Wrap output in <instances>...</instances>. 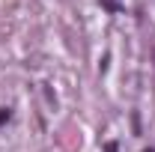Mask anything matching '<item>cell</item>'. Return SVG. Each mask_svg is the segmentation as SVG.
I'll use <instances>...</instances> for the list:
<instances>
[{
	"mask_svg": "<svg viewBox=\"0 0 155 152\" xmlns=\"http://www.w3.org/2000/svg\"><path fill=\"white\" fill-rule=\"evenodd\" d=\"M98 3H101V6L107 9V12H122V9H125V6H122L119 0H98Z\"/></svg>",
	"mask_w": 155,
	"mask_h": 152,
	"instance_id": "cell-1",
	"label": "cell"
},
{
	"mask_svg": "<svg viewBox=\"0 0 155 152\" xmlns=\"http://www.w3.org/2000/svg\"><path fill=\"white\" fill-rule=\"evenodd\" d=\"M9 116H12L9 107H0V125H6V122H9Z\"/></svg>",
	"mask_w": 155,
	"mask_h": 152,
	"instance_id": "cell-2",
	"label": "cell"
},
{
	"mask_svg": "<svg viewBox=\"0 0 155 152\" xmlns=\"http://www.w3.org/2000/svg\"><path fill=\"white\" fill-rule=\"evenodd\" d=\"M104 152H119V146H116L114 140H107V143H104Z\"/></svg>",
	"mask_w": 155,
	"mask_h": 152,
	"instance_id": "cell-3",
	"label": "cell"
},
{
	"mask_svg": "<svg viewBox=\"0 0 155 152\" xmlns=\"http://www.w3.org/2000/svg\"><path fill=\"white\" fill-rule=\"evenodd\" d=\"M143 152H155V149H143Z\"/></svg>",
	"mask_w": 155,
	"mask_h": 152,
	"instance_id": "cell-4",
	"label": "cell"
}]
</instances>
